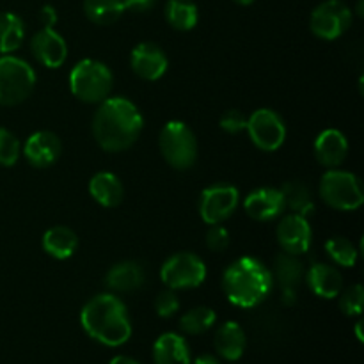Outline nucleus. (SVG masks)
I'll use <instances>...</instances> for the list:
<instances>
[{"instance_id":"bb28decb","label":"nucleus","mask_w":364,"mask_h":364,"mask_svg":"<svg viewBox=\"0 0 364 364\" xmlns=\"http://www.w3.org/2000/svg\"><path fill=\"white\" fill-rule=\"evenodd\" d=\"M25 39V23L18 14L0 13V53L16 52Z\"/></svg>"},{"instance_id":"9b49d317","label":"nucleus","mask_w":364,"mask_h":364,"mask_svg":"<svg viewBox=\"0 0 364 364\" xmlns=\"http://www.w3.org/2000/svg\"><path fill=\"white\" fill-rule=\"evenodd\" d=\"M240 192L230 183H215L206 187L199 198V215L208 226L223 224L238 208Z\"/></svg>"},{"instance_id":"2eb2a0df","label":"nucleus","mask_w":364,"mask_h":364,"mask_svg":"<svg viewBox=\"0 0 364 364\" xmlns=\"http://www.w3.org/2000/svg\"><path fill=\"white\" fill-rule=\"evenodd\" d=\"M132 71L142 80L155 82L166 75L169 59L166 52L155 43H141L130 53Z\"/></svg>"},{"instance_id":"72a5a7b5","label":"nucleus","mask_w":364,"mask_h":364,"mask_svg":"<svg viewBox=\"0 0 364 364\" xmlns=\"http://www.w3.org/2000/svg\"><path fill=\"white\" fill-rule=\"evenodd\" d=\"M231 244V235L223 224H215L210 226L208 233H206V247L212 252H224Z\"/></svg>"},{"instance_id":"f704fd0d","label":"nucleus","mask_w":364,"mask_h":364,"mask_svg":"<svg viewBox=\"0 0 364 364\" xmlns=\"http://www.w3.org/2000/svg\"><path fill=\"white\" fill-rule=\"evenodd\" d=\"M219 124L226 134H240V132H244L245 127H247V116H245L242 110L230 109L220 116Z\"/></svg>"},{"instance_id":"7ed1b4c3","label":"nucleus","mask_w":364,"mask_h":364,"mask_svg":"<svg viewBox=\"0 0 364 364\" xmlns=\"http://www.w3.org/2000/svg\"><path fill=\"white\" fill-rule=\"evenodd\" d=\"M223 290L233 306L242 309L256 308L274 290L272 270L258 258L242 256L224 270Z\"/></svg>"},{"instance_id":"a878e982","label":"nucleus","mask_w":364,"mask_h":364,"mask_svg":"<svg viewBox=\"0 0 364 364\" xmlns=\"http://www.w3.org/2000/svg\"><path fill=\"white\" fill-rule=\"evenodd\" d=\"M164 14L167 23L180 32L192 31L199 21V9L194 0H167Z\"/></svg>"},{"instance_id":"f3484780","label":"nucleus","mask_w":364,"mask_h":364,"mask_svg":"<svg viewBox=\"0 0 364 364\" xmlns=\"http://www.w3.org/2000/svg\"><path fill=\"white\" fill-rule=\"evenodd\" d=\"M316 160L327 169H336L347 160L348 141L345 134L338 128H327L320 132L313 146Z\"/></svg>"},{"instance_id":"0eeeda50","label":"nucleus","mask_w":364,"mask_h":364,"mask_svg":"<svg viewBox=\"0 0 364 364\" xmlns=\"http://www.w3.org/2000/svg\"><path fill=\"white\" fill-rule=\"evenodd\" d=\"M36 71L21 57L0 55V105L13 107L23 103L36 87Z\"/></svg>"},{"instance_id":"ea45409f","label":"nucleus","mask_w":364,"mask_h":364,"mask_svg":"<svg viewBox=\"0 0 364 364\" xmlns=\"http://www.w3.org/2000/svg\"><path fill=\"white\" fill-rule=\"evenodd\" d=\"M363 322H358L355 323V336H358V340L359 341H363L364 340V336H363Z\"/></svg>"},{"instance_id":"dca6fc26","label":"nucleus","mask_w":364,"mask_h":364,"mask_svg":"<svg viewBox=\"0 0 364 364\" xmlns=\"http://www.w3.org/2000/svg\"><path fill=\"white\" fill-rule=\"evenodd\" d=\"M244 210L256 223H270L284 213L283 194L279 188L262 187L249 192L244 199Z\"/></svg>"},{"instance_id":"473e14b6","label":"nucleus","mask_w":364,"mask_h":364,"mask_svg":"<svg viewBox=\"0 0 364 364\" xmlns=\"http://www.w3.org/2000/svg\"><path fill=\"white\" fill-rule=\"evenodd\" d=\"M155 311L162 318H171L180 311V299H178L176 290H164L156 295L155 299Z\"/></svg>"},{"instance_id":"ddd939ff","label":"nucleus","mask_w":364,"mask_h":364,"mask_svg":"<svg viewBox=\"0 0 364 364\" xmlns=\"http://www.w3.org/2000/svg\"><path fill=\"white\" fill-rule=\"evenodd\" d=\"M31 52L41 66L57 70L68 59V43L53 27H43L32 36Z\"/></svg>"},{"instance_id":"6ab92c4d","label":"nucleus","mask_w":364,"mask_h":364,"mask_svg":"<svg viewBox=\"0 0 364 364\" xmlns=\"http://www.w3.org/2000/svg\"><path fill=\"white\" fill-rule=\"evenodd\" d=\"M217 354L226 361H238L244 355L245 347H247V336L240 323L226 322L217 329L215 338H213Z\"/></svg>"},{"instance_id":"412c9836","label":"nucleus","mask_w":364,"mask_h":364,"mask_svg":"<svg viewBox=\"0 0 364 364\" xmlns=\"http://www.w3.org/2000/svg\"><path fill=\"white\" fill-rule=\"evenodd\" d=\"M144 279V269L137 262H119L110 267L105 276V284L109 290L127 294L141 288Z\"/></svg>"},{"instance_id":"7c9ffc66","label":"nucleus","mask_w":364,"mask_h":364,"mask_svg":"<svg viewBox=\"0 0 364 364\" xmlns=\"http://www.w3.org/2000/svg\"><path fill=\"white\" fill-rule=\"evenodd\" d=\"M21 156V142L13 132L0 127V166L13 167Z\"/></svg>"},{"instance_id":"f257e3e1","label":"nucleus","mask_w":364,"mask_h":364,"mask_svg":"<svg viewBox=\"0 0 364 364\" xmlns=\"http://www.w3.org/2000/svg\"><path fill=\"white\" fill-rule=\"evenodd\" d=\"M144 117L132 100L109 96L98 103L92 117V135L102 149L119 153L132 148L141 137Z\"/></svg>"},{"instance_id":"58836bf2","label":"nucleus","mask_w":364,"mask_h":364,"mask_svg":"<svg viewBox=\"0 0 364 364\" xmlns=\"http://www.w3.org/2000/svg\"><path fill=\"white\" fill-rule=\"evenodd\" d=\"M109 364H141L139 361H135L134 358H128V355H116Z\"/></svg>"},{"instance_id":"79ce46f5","label":"nucleus","mask_w":364,"mask_h":364,"mask_svg":"<svg viewBox=\"0 0 364 364\" xmlns=\"http://www.w3.org/2000/svg\"><path fill=\"white\" fill-rule=\"evenodd\" d=\"M358 14L359 16H363V0H359L358 2Z\"/></svg>"},{"instance_id":"4c0bfd02","label":"nucleus","mask_w":364,"mask_h":364,"mask_svg":"<svg viewBox=\"0 0 364 364\" xmlns=\"http://www.w3.org/2000/svg\"><path fill=\"white\" fill-rule=\"evenodd\" d=\"M194 364H223V363H220L219 358H215V355L203 354V355H199V358H196Z\"/></svg>"},{"instance_id":"6e6552de","label":"nucleus","mask_w":364,"mask_h":364,"mask_svg":"<svg viewBox=\"0 0 364 364\" xmlns=\"http://www.w3.org/2000/svg\"><path fill=\"white\" fill-rule=\"evenodd\" d=\"M160 279L171 290H192L205 283L206 265L194 252H176L164 262Z\"/></svg>"},{"instance_id":"e433bc0d","label":"nucleus","mask_w":364,"mask_h":364,"mask_svg":"<svg viewBox=\"0 0 364 364\" xmlns=\"http://www.w3.org/2000/svg\"><path fill=\"white\" fill-rule=\"evenodd\" d=\"M39 20H41L43 27H53L57 23V11L55 7L46 4V6L41 7L39 11Z\"/></svg>"},{"instance_id":"4be33fe9","label":"nucleus","mask_w":364,"mask_h":364,"mask_svg":"<svg viewBox=\"0 0 364 364\" xmlns=\"http://www.w3.org/2000/svg\"><path fill=\"white\" fill-rule=\"evenodd\" d=\"M155 364H192L191 348L183 336L176 333H166L159 336L153 345Z\"/></svg>"},{"instance_id":"9d476101","label":"nucleus","mask_w":364,"mask_h":364,"mask_svg":"<svg viewBox=\"0 0 364 364\" xmlns=\"http://www.w3.org/2000/svg\"><path fill=\"white\" fill-rule=\"evenodd\" d=\"M245 132L258 149L272 153L287 141V124L283 117L272 109H256L247 117Z\"/></svg>"},{"instance_id":"2f4dec72","label":"nucleus","mask_w":364,"mask_h":364,"mask_svg":"<svg viewBox=\"0 0 364 364\" xmlns=\"http://www.w3.org/2000/svg\"><path fill=\"white\" fill-rule=\"evenodd\" d=\"M340 309L347 316H359L364 308V288L363 284H352L340 295Z\"/></svg>"},{"instance_id":"c756f323","label":"nucleus","mask_w":364,"mask_h":364,"mask_svg":"<svg viewBox=\"0 0 364 364\" xmlns=\"http://www.w3.org/2000/svg\"><path fill=\"white\" fill-rule=\"evenodd\" d=\"M326 252L334 265L343 269H352L359 258V249L355 247L354 242L345 237H331L326 242Z\"/></svg>"},{"instance_id":"39448f33","label":"nucleus","mask_w":364,"mask_h":364,"mask_svg":"<svg viewBox=\"0 0 364 364\" xmlns=\"http://www.w3.org/2000/svg\"><path fill=\"white\" fill-rule=\"evenodd\" d=\"M320 198L331 208L355 212L364 203L363 183L350 171L327 169L320 178Z\"/></svg>"},{"instance_id":"b1692460","label":"nucleus","mask_w":364,"mask_h":364,"mask_svg":"<svg viewBox=\"0 0 364 364\" xmlns=\"http://www.w3.org/2000/svg\"><path fill=\"white\" fill-rule=\"evenodd\" d=\"M306 270L304 263L299 259V256L288 255V252H281L274 259V270L272 277L274 283H279L283 291H295L301 281L304 279Z\"/></svg>"},{"instance_id":"423d86ee","label":"nucleus","mask_w":364,"mask_h":364,"mask_svg":"<svg viewBox=\"0 0 364 364\" xmlns=\"http://www.w3.org/2000/svg\"><path fill=\"white\" fill-rule=\"evenodd\" d=\"M160 153L164 160L176 171H187L198 160V139L183 121H169L159 135Z\"/></svg>"},{"instance_id":"5701e85b","label":"nucleus","mask_w":364,"mask_h":364,"mask_svg":"<svg viewBox=\"0 0 364 364\" xmlns=\"http://www.w3.org/2000/svg\"><path fill=\"white\" fill-rule=\"evenodd\" d=\"M43 251L55 259H68L78 247V237L71 228L53 226L43 235Z\"/></svg>"},{"instance_id":"c85d7f7f","label":"nucleus","mask_w":364,"mask_h":364,"mask_svg":"<svg viewBox=\"0 0 364 364\" xmlns=\"http://www.w3.org/2000/svg\"><path fill=\"white\" fill-rule=\"evenodd\" d=\"M217 320V313L212 308H206V306H198V308L188 309L187 313L180 316V329L185 334H191V336H199V334L206 333L208 329H212L213 323Z\"/></svg>"},{"instance_id":"a19ab883","label":"nucleus","mask_w":364,"mask_h":364,"mask_svg":"<svg viewBox=\"0 0 364 364\" xmlns=\"http://www.w3.org/2000/svg\"><path fill=\"white\" fill-rule=\"evenodd\" d=\"M233 2L240 4V6H251V4H255V0H233Z\"/></svg>"},{"instance_id":"a211bd4d","label":"nucleus","mask_w":364,"mask_h":364,"mask_svg":"<svg viewBox=\"0 0 364 364\" xmlns=\"http://www.w3.org/2000/svg\"><path fill=\"white\" fill-rule=\"evenodd\" d=\"M304 277L308 281L309 290L320 299L331 301V299H336L341 294V290H343V277H341V272L336 267L331 265V263H313Z\"/></svg>"},{"instance_id":"f03ea898","label":"nucleus","mask_w":364,"mask_h":364,"mask_svg":"<svg viewBox=\"0 0 364 364\" xmlns=\"http://www.w3.org/2000/svg\"><path fill=\"white\" fill-rule=\"evenodd\" d=\"M80 323L92 340L119 347L132 336V322L124 302L114 294L95 295L80 311Z\"/></svg>"},{"instance_id":"f8f14e48","label":"nucleus","mask_w":364,"mask_h":364,"mask_svg":"<svg viewBox=\"0 0 364 364\" xmlns=\"http://www.w3.org/2000/svg\"><path fill=\"white\" fill-rule=\"evenodd\" d=\"M277 244L288 255L301 256L311 249L313 230L308 217L288 213L277 224Z\"/></svg>"},{"instance_id":"1a4fd4ad","label":"nucleus","mask_w":364,"mask_h":364,"mask_svg":"<svg viewBox=\"0 0 364 364\" xmlns=\"http://www.w3.org/2000/svg\"><path fill=\"white\" fill-rule=\"evenodd\" d=\"M354 13L343 0H326L313 9L309 28L316 38L334 41L352 27Z\"/></svg>"},{"instance_id":"aec40b11","label":"nucleus","mask_w":364,"mask_h":364,"mask_svg":"<svg viewBox=\"0 0 364 364\" xmlns=\"http://www.w3.org/2000/svg\"><path fill=\"white\" fill-rule=\"evenodd\" d=\"M89 194L98 205L105 208H116L123 203L124 187L116 174L102 171L89 180Z\"/></svg>"},{"instance_id":"c9c22d12","label":"nucleus","mask_w":364,"mask_h":364,"mask_svg":"<svg viewBox=\"0 0 364 364\" xmlns=\"http://www.w3.org/2000/svg\"><path fill=\"white\" fill-rule=\"evenodd\" d=\"M156 2H159V0H123V6H124V11L142 14L151 11L153 7L156 6Z\"/></svg>"},{"instance_id":"4468645a","label":"nucleus","mask_w":364,"mask_h":364,"mask_svg":"<svg viewBox=\"0 0 364 364\" xmlns=\"http://www.w3.org/2000/svg\"><path fill=\"white\" fill-rule=\"evenodd\" d=\"M23 156L36 169H46L59 160L63 153V142L59 135L50 130H39L28 135L23 144Z\"/></svg>"},{"instance_id":"393cba45","label":"nucleus","mask_w":364,"mask_h":364,"mask_svg":"<svg viewBox=\"0 0 364 364\" xmlns=\"http://www.w3.org/2000/svg\"><path fill=\"white\" fill-rule=\"evenodd\" d=\"M279 191L283 194L284 210H290V213L309 217L315 212V198L311 194V188L306 183L299 180L287 181Z\"/></svg>"},{"instance_id":"20e7f679","label":"nucleus","mask_w":364,"mask_h":364,"mask_svg":"<svg viewBox=\"0 0 364 364\" xmlns=\"http://www.w3.org/2000/svg\"><path fill=\"white\" fill-rule=\"evenodd\" d=\"M114 87V75L105 63L84 59L70 71L71 95L84 103H102L110 96Z\"/></svg>"},{"instance_id":"cd10ccee","label":"nucleus","mask_w":364,"mask_h":364,"mask_svg":"<svg viewBox=\"0 0 364 364\" xmlns=\"http://www.w3.org/2000/svg\"><path fill=\"white\" fill-rule=\"evenodd\" d=\"M84 13L92 23L112 25L123 16V0H84Z\"/></svg>"}]
</instances>
